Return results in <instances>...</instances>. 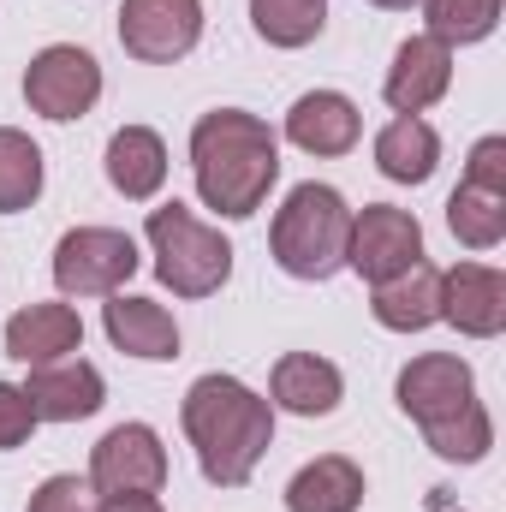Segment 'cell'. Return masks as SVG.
<instances>
[{
	"label": "cell",
	"instance_id": "obj_1",
	"mask_svg": "<svg viewBox=\"0 0 506 512\" xmlns=\"http://www.w3.org/2000/svg\"><path fill=\"white\" fill-rule=\"evenodd\" d=\"M191 167H197L203 203L221 209L227 221H245L268 203V191L280 179V137L256 114L215 108L191 131Z\"/></svg>",
	"mask_w": 506,
	"mask_h": 512
},
{
	"label": "cell",
	"instance_id": "obj_2",
	"mask_svg": "<svg viewBox=\"0 0 506 512\" xmlns=\"http://www.w3.org/2000/svg\"><path fill=\"white\" fill-rule=\"evenodd\" d=\"M185 435L197 447V465L215 489H245L256 459L274 441V405L251 393L239 376H203L185 393Z\"/></svg>",
	"mask_w": 506,
	"mask_h": 512
},
{
	"label": "cell",
	"instance_id": "obj_3",
	"mask_svg": "<svg viewBox=\"0 0 506 512\" xmlns=\"http://www.w3.org/2000/svg\"><path fill=\"white\" fill-rule=\"evenodd\" d=\"M399 411L423 429V441L453 459V465H477L495 447V423L477 399L471 364L453 352H423L399 370Z\"/></svg>",
	"mask_w": 506,
	"mask_h": 512
},
{
	"label": "cell",
	"instance_id": "obj_4",
	"mask_svg": "<svg viewBox=\"0 0 506 512\" xmlns=\"http://www.w3.org/2000/svg\"><path fill=\"white\" fill-rule=\"evenodd\" d=\"M346 239H352V209L334 185H298L280 215H274V262L292 280H328L346 268Z\"/></svg>",
	"mask_w": 506,
	"mask_h": 512
},
{
	"label": "cell",
	"instance_id": "obj_5",
	"mask_svg": "<svg viewBox=\"0 0 506 512\" xmlns=\"http://www.w3.org/2000/svg\"><path fill=\"white\" fill-rule=\"evenodd\" d=\"M149 245H155V274H161V286H173L179 298H209V292H221L227 286V274H233V245L215 233V227H203L185 203H161V209H149Z\"/></svg>",
	"mask_w": 506,
	"mask_h": 512
},
{
	"label": "cell",
	"instance_id": "obj_6",
	"mask_svg": "<svg viewBox=\"0 0 506 512\" xmlns=\"http://www.w3.org/2000/svg\"><path fill=\"white\" fill-rule=\"evenodd\" d=\"M137 245L131 233L114 227H72L60 245H54V286L66 298H114L137 274Z\"/></svg>",
	"mask_w": 506,
	"mask_h": 512
},
{
	"label": "cell",
	"instance_id": "obj_7",
	"mask_svg": "<svg viewBox=\"0 0 506 512\" xmlns=\"http://www.w3.org/2000/svg\"><path fill=\"white\" fill-rule=\"evenodd\" d=\"M24 102L42 120H60V126L66 120H84L102 102V66H96V54H84L72 42L42 48L30 60V72H24Z\"/></svg>",
	"mask_w": 506,
	"mask_h": 512
},
{
	"label": "cell",
	"instance_id": "obj_8",
	"mask_svg": "<svg viewBox=\"0 0 506 512\" xmlns=\"http://www.w3.org/2000/svg\"><path fill=\"white\" fill-rule=\"evenodd\" d=\"M167 483V447L149 423H120L96 441L90 453V489L102 501H120V495H161Z\"/></svg>",
	"mask_w": 506,
	"mask_h": 512
},
{
	"label": "cell",
	"instance_id": "obj_9",
	"mask_svg": "<svg viewBox=\"0 0 506 512\" xmlns=\"http://www.w3.org/2000/svg\"><path fill=\"white\" fill-rule=\"evenodd\" d=\"M203 36V0H126L120 6V42L143 66H173Z\"/></svg>",
	"mask_w": 506,
	"mask_h": 512
},
{
	"label": "cell",
	"instance_id": "obj_10",
	"mask_svg": "<svg viewBox=\"0 0 506 512\" xmlns=\"http://www.w3.org/2000/svg\"><path fill=\"white\" fill-rule=\"evenodd\" d=\"M411 262H423V227L417 215L393 209V203H370L364 215H352V239H346V268H358L370 286L405 274Z\"/></svg>",
	"mask_w": 506,
	"mask_h": 512
},
{
	"label": "cell",
	"instance_id": "obj_11",
	"mask_svg": "<svg viewBox=\"0 0 506 512\" xmlns=\"http://www.w3.org/2000/svg\"><path fill=\"white\" fill-rule=\"evenodd\" d=\"M441 322L471 340H495L506 328V274L483 262H459L453 274H441Z\"/></svg>",
	"mask_w": 506,
	"mask_h": 512
},
{
	"label": "cell",
	"instance_id": "obj_12",
	"mask_svg": "<svg viewBox=\"0 0 506 512\" xmlns=\"http://www.w3.org/2000/svg\"><path fill=\"white\" fill-rule=\"evenodd\" d=\"M447 84H453V48H441L435 36H411V42H399L381 96L393 114H423L447 96Z\"/></svg>",
	"mask_w": 506,
	"mask_h": 512
},
{
	"label": "cell",
	"instance_id": "obj_13",
	"mask_svg": "<svg viewBox=\"0 0 506 512\" xmlns=\"http://www.w3.org/2000/svg\"><path fill=\"white\" fill-rule=\"evenodd\" d=\"M102 370L84 364V358H60V364H36L24 399L36 411V423H78V417H96L102 411Z\"/></svg>",
	"mask_w": 506,
	"mask_h": 512
},
{
	"label": "cell",
	"instance_id": "obj_14",
	"mask_svg": "<svg viewBox=\"0 0 506 512\" xmlns=\"http://www.w3.org/2000/svg\"><path fill=\"white\" fill-rule=\"evenodd\" d=\"M84 346V322L72 304H24L6 322V358L18 364H60Z\"/></svg>",
	"mask_w": 506,
	"mask_h": 512
},
{
	"label": "cell",
	"instance_id": "obj_15",
	"mask_svg": "<svg viewBox=\"0 0 506 512\" xmlns=\"http://www.w3.org/2000/svg\"><path fill=\"white\" fill-rule=\"evenodd\" d=\"M102 322H108V340H114L126 358H143V364L179 358V322H173L155 298H126V292H114Z\"/></svg>",
	"mask_w": 506,
	"mask_h": 512
},
{
	"label": "cell",
	"instance_id": "obj_16",
	"mask_svg": "<svg viewBox=\"0 0 506 512\" xmlns=\"http://www.w3.org/2000/svg\"><path fill=\"white\" fill-rule=\"evenodd\" d=\"M358 108L340 96V90H310V96H298L292 102V114H286V137L304 149V155H346L352 143H358Z\"/></svg>",
	"mask_w": 506,
	"mask_h": 512
},
{
	"label": "cell",
	"instance_id": "obj_17",
	"mask_svg": "<svg viewBox=\"0 0 506 512\" xmlns=\"http://www.w3.org/2000/svg\"><path fill=\"white\" fill-rule=\"evenodd\" d=\"M370 310H376L381 328H393V334H423L429 322H441V268L411 262L405 274L381 280Z\"/></svg>",
	"mask_w": 506,
	"mask_h": 512
},
{
	"label": "cell",
	"instance_id": "obj_18",
	"mask_svg": "<svg viewBox=\"0 0 506 512\" xmlns=\"http://www.w3.org/2000/svg\"><path fill=\"white\" fill-rule=\"evenodd\" d=\"M268 405H280V411H292V417H328L334 405H340V370L328 364V358H316V352H286L280 364H274V382H268Z\"/></svg>",
	"mask_w": 506,
	"mask_h": 512
},
{
	"label": "cell",
	"instance_id": "obj_19",
	"mask_svg": "<svg viewBox=\"0 0 506 512\" xmlns=\"http://www.w3.org/2000/svg\"><path fill=\"white\" fill-rule=\"evenodd\" d=\"M108 185L131 203H149L167 185V143L149 126H120L108 137Z\"/></svg>",
	"mask_w": 506,
	"mask_h": 512
},
{
	"label": "cell",
	"instance_id": "obj_20",
	"mask_svg": "<svg viewBox=\"0 0 506 512\" xmlns=\"http://www.w3.org/2000/svg\"><path fill=\"white\" fill-rule=\"evenodd\" d=\"M358 501H364V471L346 453H322L286 483V512H358Z\"/></svg>",
	"mask_w": 506,
	"mask_h": 512
},
{
	"label": "cell",
	"instance_id": "obj_21",
	"mask_svg": "<svg viewBox=\"0 0 506 512\" xmlns=\"http://www.w3.org/2000/svg\"><path fill=\"white\" fill-rule=\"evenodd\" d=\"M435 161H441V137L429 120H417V114H399L393 126H381L376 137V167L393 179V185H423L429 173H435Z\"/></svg>",
	"mask_w": 506,
	"mask_h": 512
},
{
	"label": "cell",
	"instance_id": "obj_22",
	"mask_svg": "<svg viewBox=\"0 0 506 512\" xmlns=\"http://www.w3.org/2000/svg\"><path fill=\"white\" fill-rule=\"evenodd\" d=\"M447 227L465 251H495L506 239V197L495 191H477V185H459L447 197Z\"/></svg>",
	"mask_w": 506,
	"mask_h": 512
},
{
	"label": "cell",
	"instance_id": "obj_23",
	"mask_svg": "<svg viewBox=\"0 0 506 512\" xmlns=\"http://www.w3.org/2000/svg\"><path fill=\"white\" fill-rule=\"evenodd\" d=\"M251 24L274 48H304L328 24V0H251Z\"/></svg>",
	"mask_w": 506,
	"mask_h": 512
},
{
	"label": "cell",
	"instance_id": "obj_24",
	"mask_svg": "<svg viewBox=\"0 0 506 512\" xmlns=\"http://www.w3.org/2000/svg\"><path fill=\"white\" fill-rule=\"evenodd\" d=\"M42 197V149L24 131L0 126V215H18Z\"/></svg>",
	"mask_w": 506,
	"mask_h": 512
},
{
	"label": "cell",
	"instance_id": "obj_25",
	"mask_svg": "<svg viewBox=\"0 0 506 512\" xmlns=\"http://www.w3.org/2000/svg\"><path fill=\"white\" fill-rule=\"evenodd\" d=\"M423 18H429V36L441 48H453V42L465 48L501 24V0H423Z\"/></svg>",
	"mask_w": 506,
	"mask_h": 512
},
{
	"label": "cell",
	"instance_id": "obj_26",
	"mask_svg": "<svg viewBox=\"0 0 506 512\" xmlns=\"http://www.w3.org/2000/svg\"><path fill=\"white\" fill-rule=\"evenodd\" d=\"M24 512H102V495L90 489V477H48Z\"/></svg>",
	"mask_w": 506,
	"mask_h": 512
},
{
	"label": "cell",
	"instance_id": "obj_27",
	"mask_svg": "<svg viewBox=\"0 0 506 512\" xmlns=\"http://www.w3.org/2000/svg\"><path fill=\"white\" fill-rule=\"evenodd\" d=\"M465 185L506 197V137H483V143L471 149V161H465Z\"/></svg>",
	"mask_w": 506,
	"mask_h": 512
},
{
	"label": "cell",
	"instance_id": "obj_28",
	"mask_svg": "<svg viewBox=\"0 0 506 512\" xmlns=\"http://www.w3.org/2000/svg\"><path fill=\"white\" fill-rule=\"evenodd\" d=\"M30 429H36V411H30V399H24V387L0 382V453L24 447Z\"/></svg>",
	"mask_w": 506,
	"mask_h": 512
},
{
	"label": "cell",
	"instance_id": "obj_29",
	"mask_svg": "<svg viewBox=\"0 0 506 512\" xmlns=\"http://www.w3.org/2000/svg\"><path fill=\"white\" fill-rule=\"evenodd\" d=\"M102 512H161L155 495H120V501H102Z\"/></svg>",
	"mask_w": 506,
	"mask_h": 512
},
{
	"label": "cell",
	"instance_id": "obj_30",
	"mask_svg": "<svg viewBox=\"0 0 506 512\" xmlns=\"http://www.w3.org/2000/svg\"><path fill=\"white\" fill-rule=\"evenodd\" d=\"M370 6H381V12H411V6H423V0H370Z\"/></svg>",
	"mask_w": 506,
	"mask_h": 512
}]
</instances>
